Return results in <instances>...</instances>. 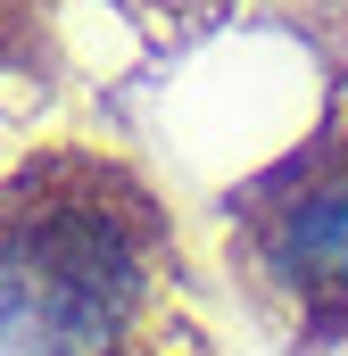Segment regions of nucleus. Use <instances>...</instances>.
Instances as JSON below:
<instances>
[{
  "label": "nucleus",
  "mask_w": 348,
  "mask_h": 356,
  "mask_svg": "<svg viewBox=\"0 0 348 356\" xmlns=\"http://www.w3.org/2000/svg\"><path fill=\"white\" fill-rule=\"evenodd\" d=\"M174 224L125 158L58 141L0 175V356H133Z\"/></svg>",
  "instance_id": "1"
},
{
  "label": "nucleus",
  "mask_w": 348,
  "mask_h": 356,
  "mask_svg": "<svg viewBox=\"0 0 348 356\" xmlns=\"http://www.w3.org/2000/svg\"><path fill=\"white\" fill-rule=\"evenodd\" d=\"M232 266L290 340L348 348V91L332 116L224 199Z\"/></svg>",
  "instance_id": "2"
},
{
  "label": "nucleus",
  "mask_w": 348,
  "mask_h": 356,
  "mask_svg": "<svg viewBox=\"0 0 348 356\" xmlns=\"http://www.w3.org/2000/svg\"><path fill=\"white\" fill-rule=\"evenodd\" d=\"M50 58V0H0V75H33Z\"/></svg>",
  "instance_id": "3"
},
{
  "label": "nucleus",
  "mask_w": 348,
  "mask_h": 356,
  "mask_svg": "<svg viewBox=\"0 0 348 356\" xmlns=\"http://www.w3.org/2000/svg\"><path fill=\"white\" fill-rule=\"evenodd\" d=\"M133 17H199V8H216V0H125Z\"/></svg>",
  "instance_id": "4"
}]
</instances>
